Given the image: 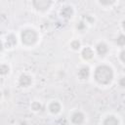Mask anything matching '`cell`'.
<instances>
[{"instance_id":"6da1fadb","label":"cell","mask_w":125,"mask_h":125,"mask_svg":"<svg viewBox=\"0 0 125 125\" xmlns=\"http://www.w3.org/2000/svg\"><path fill=\"white\" fill-rule=\"evenodd\" d=\"M113 78V71L111 67L105 64L99 65L95 70V79L100 84H108Z\"/></svg>"},{"instance_id":"7a4b0ae2","label":"cell","mask_w":125,"mask_h":125,"mask_svg":"<svg viewBox=\"0 0 125 125\" xmlns=\"http://www.w3.org/2000/svg\"><path fill=\"white\" fill-rule=\"evenodd\" d=\"M37 40V33L33 29H24L21 32V41L26 45H32Z\"/></svg>"},{"instance_id":"3957f363","label":"cell","mask_w":125,"mask_h":125,"mask_svg":"<svg viewBox=\"0 0 125 125\" xmlns=\"http://www.w3.org/2000/svg\"><path fill=\"white\" fill-rule=\"evenodd\" d=\"M51 5V1H47V0H35L33 1V6L40 11H44L47 10Z\"/></svg>"},{"instance_id":"277c9868","label":"cell","mask_w":125,"mask_h":125,"mask_svg":"<svg viewBox=\"0 0 125 125\" xmlns=\"http://www.w3.org/2000/svg\"><path fill=\"white\" fill-rule=\"evenodd\" d=\"M19 82H20V85L21 86L27 87V86H29L31 84V77L28 76V75H26V74H22V75H21Z\"/></svg>"},{"instance_id":"5b68a950","label":"cell","mask_w":125,"mask_h":125,"mask_svg":"<svg viewBox=\"0 0 125 125\" xmlns=\"http://www.w3.org/2000/svg\"><path fill=\"white\" fill-rule=\"evenodd\" d=\"M71 120H72V122L75 123V124H81V123L83 122V120H84V115H83L81 112L77 111V112H75V113L72 115Z\"/></svg>"},{"instance_id":"8992f818","label":"cell","mask_w":125,"mask_h":125,"mask_svg":"<svg viewBox=\"0 0 125 125\" xmlns=\"http://www.w3.org/2000/svg\"><path fill=\"white\" fill-rule=\"evenodd\" d=\"M107 51H108L107 46L104 43H99L97 45V52L100 56H104L107 53Z\"/></svg>"},{"instance_id":"52a82bcc","label":"cell","mask_w":125,"mask_h":125,"mask_svg":"<svg viewBox=\"0 0 125 125\" xmlns=\"http://www.w3.org/2000/svg\"><path fill=\"white\" fill-rule=\"evenodd\" d=\"M61 14H62V16L63 18L68 19V18H70V17L72 16V14H73V10H72V8H71V7L66 6V7L62 8V10Z\"/></svg>"},{"instance_id":"ba28073f","label":"cell","mask_w":125,"mask_h":125,"mask_svg":"<svg viewBox=\"0 0 125 125\" xmlns=\"http://www.w3.org/2000/svg\"><path fill=\"white\" fill-rule=\"evenodd\" d=\"M104 125H118V120L114 116L110 115V116H107L104 119Z\"/></svg>"},{"instance_id":"9c48e42d","label":"cell","mask_w":125,"mask_h":125,"mask_svg":"<svg viewBox=\"0 0 125 125\" xmlns=\"http://www.w3.org/2000/svg\"><path fill=\"white\" fill-rule=\"evenodd\" d=\"M89 74H90V70H89L88 67H82V68H80L79 71H78V76H79L81 79L87 78V77L89 76Z\"/></svg>"},{"instance_id":"30bf717a","label":"cell","mask_w":125,"mask_h":125,"mask_svg":"<svg viewBox=\"0 0 125 125\" xmlns=\"http://www.w3.org/2000/svg\"><path fill=\"white\" fill-rule=\"evenodd\" d=\"M49 109L51 112L53 113H58L61 110V104L58 102H53L50 105H49Z\"/></svg>"},{"instance_id":"8fae6325","label":"cell","mask_w":125,"mask_h":125,"mask_svg":"<svg viewBox=\"0 0 125 125\" xmlns=\"http://www.w3.org/2000/svg\"><path fill=\"white\" fill-rule=\"evenodd\" d=\"M82 57H83L85 60L91 59V58L93 57V51H92L90 48H88V47L84 48L83 51H82Z\"/></svg>"},{"instance_id":"7c38bea8","label":"cell","mask_w":125,"mask_h":125,"mask_svg":"<svg viewBox=\"0 0 125 125\" xmlns=\"http://www.w3.org/2000/svg\"><path fill=\"white\" fill-rule=\"evenodd\" d=\"M16 43H17V38L13 34H10V35L7 36V46L8 47H12Z\"/></svg>"},{"instance_id":"4fadbf2b","label":"cell","mask_w":125,"mask_h":125,"mask_svg":"<svg viewBox=\"0 0 125 125\" xmlns=\"http://www.w3.org/2000/svg\"><path fill=\"white\" fill-rule=\"evenodd\" d=\"M116 43H117L118 45H120V46L125 45V35H124V34H120V35L117 37V39H116Z\"/></svg>"},{"instance_id":"5bb4252c","label":"cell","mask_w":125,"mask_h":125,"mask_svg":"<svg viewBox=\"0 0 125 125\" xmlns=\"http://www.w3.org/2000/svg\"><path fill=\"white\" fill-rule=\"evenodd\" d=\"M31 107H32L33 110H40V108H41V104H40L39 103L35 102V103H33V104H31Z\"/></svg>"},{"instance_id":"9a60e30c","label":"cell","mask_w":125,"mask_h":125,"mask_svg":"<svg viewBox=\"0 0 125 125\" xmlns=\"http://www.w3.org/2000/svg\"><path fill=\"white\" fill-rule=\"evenodd\" d=\"M71 47L73 48V49H78L79 47H80V43H79V41H77V40H74V41H72L71 42Z\"/></svg>"},{"instance_id":"2e32d148","label":"cell","mask_w":125,"mask_h":125,"mask_svg":"<svg viewBox=\"0 0 125 125\" xmlns=\"http://www.w3.org/2000/svg\"><path fill=\"white\" fill-rule=\"evenodd\" d=\"M8 71H9V67L7 65H5V64H2L1 65V73L2 74H6Z\"/></svg>"},{"instance_id":"e0dca14e","label":"cell","mask_w":125,"mask_h":125,"mask_svg":"<svg viewBox=\"0 0 125 125\" xmlns=\"http://www.w3.org/2000/svg\"><path fill=\"white\" fill-rule=\"evenodd\" d=\"M120 59L125 62V49L120 53Z\"/></svg>"},{"instance_id":"ac0fdd59","label":"cell","mask_w":125,"mask_h":125,"mask_svg":"<svg viewBox=\"0 0 125 125\" xmlns=\"http://www.w3.org/2000/svg\"><path fill=\"white\" fill-rule=\"evenodd\" d=\"M85 27V24H84V22H82V21H80L78 24H77V28L78 29H83Z\"/></svg>"},{"instance_id":"d6986e66","label":"cell","mask_w":125,"mask_h":125,"mask_svg":"<svg viewBox=\"0 0 125 125\" xmlns=\"http://www.w3.org/2000/svg\"><path fill=\"white\" fill-rule=\"evenodd\" d=\"M119 84H120V86L125 87V77H122V78L119 80Z\"/></svg>"},{"instance_id":"ffe728a7","label":"cell","mask_w":125,"mask_h":125,"mask_svg":"<svg viewBox=\"0 0 125 125\" xmlns=\"http://www.w3.org/2000/svg\"><path fill=\"white\" fill-rule=\"evenodd\" d=\"M122 26H123V29L125 30V21H123V22H122Z\"/></svg>"}]
</instances>
